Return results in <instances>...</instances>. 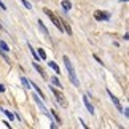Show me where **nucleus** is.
I'll list each match as a JSON object with an SVG mask.
<instances>
[{
	"instance_id": "nucleus-1",
	"label": "nucleus",
	"mask_w": 129,
	"mask_h": 129,
	"mask_svg": "<svg viewBox=\"0 0 129 129\" xmlns=\"http://www.w3.org/2000/svg\"><path fill=\"white\" fill-rule=\"evenodd\" d=\"M64 64H66V69H67V72H69V78H70V81L73 83V86L78 88L80 86V81H78V78H77V73H75V69L72 67V62H70V59H69V56H64Z\"/></svg>"
},
{
	"instance_id": "nucleus-2",
	"label": "nucleus",
	"mask_w": 129,
	"mask_h": 129,
	"mask_svg": "<svg viewBox=\"0 0 129 129\" xmlns=\"http://www.w3.org/2000/svg\"><path fill=\"white\" fill-rule=\"evenodd\" d=\"M43 13L46 14V16H48L49 19H51V22L54 24V26H56V29H57V30H61V32H64V26H62V21H59V19L56 18V14H54V13L51 11V10L45 8V10H43Z\"/></svg>"
},
{
	"instance_id": "nucleus-3",
	"label": "nucleus",
	"mask_w": 129,
	"mask_h": 129,
	"mask_svg": "<svg viewBox=\"0 0 129 129\" xmlns=\"http://www.w3.org/2000/svg\"><path fill=\"white\" fill-rule=\"evenodd\" d=\"M49 89H51V92L54 94V97H56V101H57L59 104H61V107H67V101H66V97H64V96H62V94L57 91L56 88H53V86H51Z\"/></svg>"
},
{
	"instance_id": "nucleus-4",
	"label": "nucleus",
	"mask_w": 129,
	"mask_h": 129,
	"mask_svg": "<svg viewBox=\"0 0 129 129\" xmlns=\"http://www.w3.org/2000/svg\"><path fill=\"white\" fill-rule=\"evenodd\" d=\"M32 97H34V101H35V104H37V105H38V108H40V110L45 113V115H49V112H48V108L46 107H45V104L42 102V97L40 96H38V94H35V92H34L32 94Z\"/></svg>"
},
{
	"instance_id": "nucleus-5",
	"label": "nucleus",
	"mask_w": 129,
	"mask_h": 129,
	"mask_svg": "<svg viewBox=\"0 0 129 129\" xmlns=\"http://www.w3.org/2000/svg\"><path fill=\"white\" fill-rule=\"evenodd\" d=\"M94 18L97 19L99 22L101 21H108L110 19V13H104V11H96L94 13Z\"/></svg>"
},
{
	"instance_id": "nucleus-6",
	"label": "nucleus",
	"mask_w": 129,
	"mask_h": 129,
	"mask_svg": "<svg viewBox=\"0 0 129 129\" xmlns=\"http://www.w3.org/2000/svg\"><path fill=\"white\" fill-rule=\"evenodd\" d=\"M83 104H85V107H86V110L91 113V115H96V112H94V107H92V104L89 102V99H88V96L85 94L83 96Z\"/></svg>"
},
{
	"instance_id": "nucleus-7",
	"label": "nucleus",
	"mask_w": 129,
	"mask_h": 129,
	"mask_svg": "<svg viewBox=\"0 0 129 129\" xmlns=\"http://www.w3.org/2000/svg\"><path fill=\"white\" fill-rule=\"evenodd\" d=\"M107 92H108V96H110V99H112V102L113 104H115V107L118 108V110H123V107H121V104H120V101H118V99L115 97V96H113V94H112V91H110V89H107Z\"/></svg>"
},
{
	"instance_id": "nucleus-8",
	"label": "nucleus",
	"mask_w": 129,
	"mask_h": 129,
	"mask_svg": "<svg viewBox=\"0 0 129 129\" xmlns=\"http://www.w3.org/2000/svg\"><path fill=\"white\" fill-rule=\"evenodd\" d=\"M34 69H35V70H37V72L42 75V78H43V80H48V77H46V73H45V70H43V69H42L40 66H38V64H35V62H34Z\"/></svg>"
},
{
	"instance_id": "nucleus-9",
	"label": "nucleus",
	"mask_w": 129,
	"mask_h": 129,
	"mask_svg": "<svg viewBox=\"0 0 129 129\" xmlns=\"http://www.w3.org/2000/svg\"><path fill=\"white\" fill-rule=\"evenodd\" d=\"M61 7H62L64 11H70V10H72V3L69 2V0H62V2H61Z\"/></svg>"
},
{
	"instance_id": "nucleus-10",
	"label": "nucleus",
	"mask_w": 129,
	"mask_h": 129,
	"mask_svg": "<svg viewBox=\"0 0 129 129\" xmlns=\"http://www.w3.org/2000/svg\"><path fill=\"white\" fill-rule=\"evenodd\" d=\"M37 24H38V27H40V30H42V32L45 34V35H46V37H49V32H48V29L45 27L43 21H40V19H38V21H37Z\"/></svg>"
},
{
	"instance_id": "nucleus-11",
	"label": "nucleus",
	"mask_w": 129,
	"mask_h": 129,
	"mask_svg": "<svg viewBox=\"0 0 129 129\" xmlns=\"http://www.w3.org/2000/svg\"><path fill=\"white\" fill-rule=\"evenodd\" d=\"M48 66H49V67H51V69H53V70H54V72H56V73H57V75H59V73H61V69H59V66H57V64H56V62H53V61H48Z\"/></svg>"
},
{
	"instance_id": "nucleus-12",
	"label": "nucleus",
	"mask_w": 129,
	"mask_h": 129,
	"mask_svg": "<svg viewBox=\"0 0 129 129\" xmlns=\"http://www.w3.org/2000/svg\"><path fill=\"white\" fill-rule=\"evenodd\" d=\"M21 83H22V86L26 88V89H30V88H32V86H30V81H29L26 77H21Z\"/></svg>"
},
{
	"instance_id": "nucleus-13",
	"label": "nucleus",
	"mask_w": 129,
	"mask_h": 129,
	"mask_svg": "<svg viewBox=\"0 0 129 129\" xmlns=\"http://www.w3.org/2000/svg\"><path fill=\"white\" fill-rule=\"evenodd\" d=\"M0 112H3V113H5V116H7V118H10V121H11L13 118H14V113H13V112H10V110H5V108H2Z\"/></svg>"
},
{
	"instance_id": "nucleus-14",
	"label": "nucleus",
	"mask_w": 129,
	"mask_h": 129,
	"mask_svg": "<svg viewBox=\"0 0 129 129\" xmlns=\"http://www.w3.org/2000/svg\"><path fill=\"white\" fill-rule=\"evenodd\" d=\"M49 115H53V116H54V120H56V121L59 123V124L62 123V121H61V116L57 115V112H56V110H49Z\"/></svg>"
},
{
	"instance_id": "nucleus-15",
	"label": "nucleus",
	"mask_w": 129,
	"mask_h": 129,
	"mask_svg": "<svg viewBox=\"0 0 129 129\" xmlns=\"http://www.w3.org/2000/svg\"><path fill=\"white\" fill-rule=\"evenodd\" d=\"M38 56H40V59H42V61H46V53H45V49L43 48H38Z\"/></svg>"
},
{
	"instance_id": "nucleus-16",
	"label": "nucleus",
	"mask_w": 129,
	"mask_h": 129,
	"mask_svg": "<svg viewBox=\"0 0 129 129\" xmlns=\"http://www.w3.org/2000/svg\"><path fill=\"white\" fill-rule=\"evenodd\" d=\"M51 83H53L54 86H57V88H62V83L59 81V78H57V77H53V78H51Z\"/></svg>"
},
{
	"instance_id": "nucleus-17",
	"label": "nucleus",
	"mask_w": 129,
	"mask_h": 129,
	"mask_svg": "<svg viewBox=\"0 0 129 129\" xmlns=\"http://www.w3.org/2000/svg\"><path fill=\"white\" fill-rule=\"evenodd\" d=\"M0 49H2V51H5V53H8L10 51V48H8V45L5 43L3 40H0Z\"/></svg>"
},
{
	"instance_id": "nucleus-18",
	"label": "nucleus",
	"mask_w": 129,
	"mask_h": 129,
	"mask_svg": "<svg viewBox=\"0 0 129 129\" xmlns=\"http://www.w3.org/2000/svg\"><path fill=\"white\" fill-rule=\"evenodd\" d=\"M21 3H22V5H24V7H26L27 10H32V5H30V3H29V2H27V0H21Z\"/></svg>"
},
{
	"instance_id": "nucleus-19",
	"label": "nucleus",
	"mask_w": 129,
	"mask_h": 129,
	"mask_svg": "<svg viewBox=\"0 0 129 129\" xmlns=\"http://www.w3.org/2000/svg\"><path fill=\"white\" fill-rule=\"evenodd\" d=\"M94 59H96V61H97L99 64H101V66H104V62L101 61V59H99V56H97V54H94Z\"/></svg>"
},
{
	"instance_id": "nucleus-20",
	"label": "nucleus",
	"mask_w": 129,
	"mask_h": 129,
	"mask_svg": "<svg viewBox=\"0 0 129 129\" xmlns=\"http://www.w3.org/2000/svg\"><path fill=\"white\" fill-rule=\"evenodd\" d=\"M121 113H124V116H127V115H129V108L126 107V108H124V110H121Z\"/></svg>"
},
{
	"instance_id": "nucleus-21",
	"label": "nucleus",
	"mask_w": 129,
	"mask_h": 129,
	"mask_svg": "<svg viewBox=\"0 0 129 129\" xmlns=\"http://www.w3.org/2000/svg\"><path fill=\"white\" fill-rule=\"evenodd\" d=\"M0 8H2V10H7V7L3 5V2H2V0H0Z\"/></svg>"
},
{
	"instance_id": "nucleus-22",
	"label": "nucleus",
	"mask_w": 129,
	"mask_h": 129,
	"mask_svg": "<svg viewBox=\"0 0 129 129\" xmlns=\"http://www.w3.org/2000/svg\"><path fill=\"white\" fill-rule=\"evenodd\" d=\"M0 92H5V86L3 85H0Z\"/></svg>"
},
{
	"instance_id": "nucleus-23",
	"label": "nucleus",
	"mask_w": 129,
	"mask_h": 129,
	"mask_svg": "<svg viewBox=\"0 0 129 129\" xmlns=\"http://www.w3.org/2000/svg\"><path fill=\"white\" fill-rule=\"evenodd\" d=\"M120 2H124V3H126V2H127V0H120Z\"/></svg>"
},
{
	"instance_id": "nucleus-24",
	"label": "nucleus",
	"mask_w": 129,
	"mask_h": 129,
	"mask_svg": "<svg viewBox=\"0 0 129 129\" xmlns=\"http://www.w3.org/2000/svg\"><path fill=\"white\" fill-rule=\"evenodd\" d=\"M0 29H3V26H2V24H0Z\"/></svg>"
}]
</instances>
